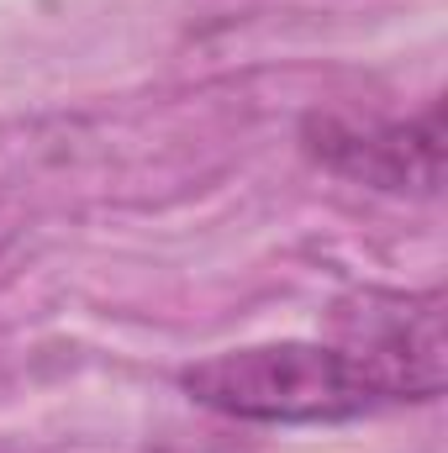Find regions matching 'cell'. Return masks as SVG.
Returning a JSON list of instances; mask_svg holds the SVG:
<instances>
[{"label":"cell","mask_w":448,"mask_h":453,"mask_svg":"<svg viewBox=\"0 0 448 453\" xmlns=\"http://www.w3.org/2000/svg\"><path fill=\"white\" fill-rule=\"evenodd\" d=\"M180 390L232 422L264 427H312V422H353L380 411L369 380L337 353L333 342H253L227 348L180 374Z\"/></svg>","instance_id":"6da1fadb"},{"label":"cell","mask_w":448,"mask_h":453,"mask_svg":"<svg viewBox=\"0 0 448 453\" xmlns=\"http://www.w3.org/2000/svg\"><path fill=\"white\" fill-rule=\"evenodd\" d=\"M333 348L369 380L380 406L438 401L444 358V290H353L333 306Z\"/></svg>","instance_id":"7a4b0ae2"},{"label":"cell","mask_w":448,"mask_h":453,"mask_svg":"<svg viewBox=\"0 0 448 453\" xmlns=\"http://www.w3.org/2000/svg\"><path fill=\"white\" fill-rule=\"evenodd\" d=\"M301 148L343 180H359L385 196H438L444 185V101L412 121H353L306 116Z\"/></svg>","instance_id":"3957f363"}]
</instances>
